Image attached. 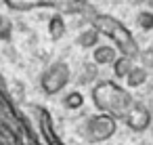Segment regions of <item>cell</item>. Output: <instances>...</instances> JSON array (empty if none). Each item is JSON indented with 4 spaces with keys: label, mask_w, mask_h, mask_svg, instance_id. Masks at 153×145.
<instances>
[{
    "label": "cell",
    "mask_w": 153,
    "mask_h": 145,
    "mask_svg": "<svg viewBox=\"0 0 153 145\" xmlns=\"http://www.w3.org/2000/svg\"><path fill=\"white\" fill-rule=\"evenodd\" d=\"M2 19H4V17H0V23H2Z\"/></svg>",
    "instance_id": "17"
},
{
    "label": "cell",
    "mask_w": 153,
    "mask_h": 145,
    "mask_svg": "<svg viewBox=\"0 0 153 145\" xmlns=\"http://www.w3.org/2000/svg\"><path fill=\"white\" fill-rule=\"evenodd\" d=\"M124 82H126L128 90H130V88H140V86H145V84L149 82V72H147L145 67H140V65H134L132 72L126 76Z\"/></svg>",
    "instance_id": "10"
},
{
    "label": "cell",
    "mask_w": 153,
    "mask_h": 145,
    "mask_svg": "<svg viewBox=\"0 0 153 145\" xmlns=\"http://www.w3.org/2000/svg\"><path fill=\"white\" fill-rule=\"evenodd\" d=\"M117 49L113 44H99L92 49V63L103 67V65H113V61L117 59Z\"/></svg>",
    "instance_id": "7"
},
{
    "label": "cell",
    "mask_w": 153,
    "mask_h": 145,
    "mask_svg": "<svg viewBox=\"0 0 153 145\" xmlns=\"http://www.w3.org/2000/svg\"><path fill=\"white\" fill-rule=\"evenodd\" d=\"M82 49H94L101 44V34L94 30V28H86L78 34V40H76Z\"/></svg>",
    "instance_id": "12"
},
{
    "label": "cell",
    "mask_w": 153,
    "mask_h": 145,
    "mask_svg": "<svg viewBox=\"0 0 153 145\" xmlns=\"http://www.w3.org/2000/svg\"><path fill=\"white\" fill-rule=\"evenodd\" d=\"M90 99H92V105L99 109V114H107V116L115 118L117 122L124 120L128 116V111L132 109V105L136 103L132 93L113 80L94 82V86L90 90Z\"/></svg>",
    "instance_id": "1"
},
{
    "label": "cell",
    "mask_w": 153,
    "mask_h": 145,
    "mask_svg": "<svg viewBox=\"0 0 153 145\" xmlns=\"http://www.w3.org/2000/svg\"><path fill=\"white\" fill-rule=\"evenodd\" d=\"M151 120H153L151 111H149L143 103H138V101L132 105V109H130L128 116L124 118L126 126H128L130 130H134V132H143V130H147V128L151 126Z\"/></svg>",
    "instance_id": "5"
},
{
    "label": "cell",
    "mask_w": 153,
    "mask_h": 145,
    "mask_svg": "<svg viewBox=\"0 0 153 145\" xmlns=\"http://www.w3.org/2000/svg\"><path fill=\"white\" fill-rule=\"evenodd\" d=\"M115 130H117V120L107 114H97V116L88 118L86 128H84L86 139L90 143H103V141L111 139L115 135Z\"/></svg>",
    "instance_id": "4"
},
{
    "label": "cell",
    "mask_w": 153,
    "mask_h": 145,
    "mask_svg": "<svg viewBox=\"0 0 153 145\" xmlns=\"http://www.w3.org/2000/svg\"><path fill=\"white\" fill-rule=\"evenodd\" d=\"M71 82V70L65 61H55L51 63L44 74L40 76V86L46 95H57L65 90V86Z\"/></svg>",
    "instance_id": "3"
},
{
    "label": "cell",
    "mask_w": 153,
    "mask_h": 145,
    "mask_svg": "<svg viewBox=\"0 0 153 145\" xmlns=\"http://www.w3.org/2000/svg\"><path fill=\"white\" fill-rule=\"evenodd\" d=\"M65 32H67V23H65V17L63 15H59V13H55L51 19H48V36H51V40H61L63 36H65Z\"/></svg>",
    "instance_id": "11"
},
{
    "label": "cell",
    "mask_w": 153,
    "mask_h": 145,
    "mask_svg": "<svg viewBox=\"0 0 153 145\" xmlns=\"http://www.w3.org/2000/svg\"><path fill=\"white\" fill-rule=\"evenodd\" d=\"M84 95L80 93V90H69V93H65V97H63V107L65 109H71V111H76V109H82L84 107Z\"/></svg>",
    "instance_id": "13"
},
{
    "label": "cell",
    "mask_w": 153,
    "mask_h": 145,
    "mask_svg": "<svg viewBox=\"0 0 153 145\" xmlns=\"http://www.w3.org/2000/svg\"><path fill=\"white\" fill-rule=\"evenodd\" d=\"M51 9H55L59 15H84V17H92L97 11H92L94 7L92 4H88L86 0H53V7Z\"/></svg>",
    "instance_id": "6"
},
{
    "label": "cell",
    "mask_w": 153,
    "mask_h": 145,
    "mask_svg": "<svg viewBox=\"0 0 153 145\" xmlns=\"http://www.w3.org/2000/svg\"><path fill=\"white\" fill-rule=\"evenodd\" d=\"M136 59L140 61L138 65H140V67H145L147 72H151V70H153V49H147V51H140Z\"/></svg>",
    "instance_id": "15"
},
{
    "label": "cell",
    "mask_w": 153,
    "mask_h": 145,
    "mask_svg": "<svg viewBox=\"0 0 153 145\" xmlns=\"http://www.w3.org/2000/svg\"><path fill=\"white\" fill-rule=\"evenodd\" d=\"M136 25L143 32H151L153 30V11H140L136 15Z\"/></svg>",
    "instance_id": "14"
},
{
    "label": "cell",
    "mask_w": 153,
    "mask_h": 145,
    "mask_svg": "<svg viewBox=\"0 0 153 145\" xmlns=\"http://www.w3.org/2000/svg\"><path fill=\"white\" fill-rule=\"evenodd\" d=\"M134 65H136V59L126 57V55H117V59L113 61L111 70H113V76H115L117 80H126V76L132 72Z\"/></svg>",
    "instance_id": "9"
},
{
    "label": "cell",
    "mask_w": 153,
    "mask_h": 145,
    "mask_svg": "<svg viewBox=\"0 0 153 145\" xmlns=\"http://www.w3.org/2000/svg\"><path fill=\"white\" fill-rule=\"evenodd\" d=\"M90 28H94L101 38H107L120 55H126V57H132L136 59L140 49H138V42L136 38L132 36V32L120 21L115 19L113 15H107V13H94L90 17Z\"/></svg>",
    "instance_id": "2"
},
{
    "label": "cell",
    "mask_w": 153,
    "mask_h": 145,
    "mask_svg": "<svg viewBox=\"0 0 153 145\" xmlns=\"http://www.w3.org/2000/svg\"><path fill=\"white\" fill-rule=\"evenodd\" d=\"M4 4L13 11H32V9H51L53 0H4Z\"/></svg>",
    "instance_id": "8"
},
{
    "label": "cell",
    "mask_w": 153,
    "mask_h": 145,
    "mask_svg": "<svg viewBox=\"0 0 153 145\" xmlns=\"http://www.w3.org/2000/svg\"><path fill=\"white\" fill-rule=\"evenodd\" d=\"M13 36V23L9 19H2V23H0V40L2 42H9Z\"/></svg>",
    "instance_id": "16"
}]
</instances>
